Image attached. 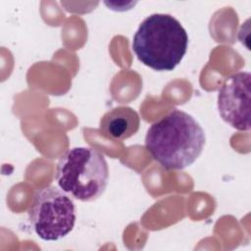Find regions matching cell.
<instances>
[{"label":"cell","mask_w":251,"mask_h":251,"mask_svg":"<svg viewBox=\"0 0 251 251\" xmlns=\"http://www.w3.org/2000/svg\"><path fill=\"white\" fill-rule=\"evenodd\" d=\"M205 130L190 114L174 109L153 123L145 136L151 157L166 170H183L202 154Z\"/></svg>","instance_id":"cell-1"},{"label":"cell","mask_w":251,"mask_h":251,"mask_svg":"<svg viewBox=\"0 0 251 251\" xmlns=\"http://www.w3.org/2000/svg\"><path fill=\"white\" fill-rule=\"evenodd\" d=\"M188 35L180 22L169 14H152L139 25L132 39V50L145 66L173 71L183 59Z\"/></svg>","instance_id":"cell-2"},{"label":"cell","mask_w":251,"mask_h":251,"mask_svg":"<svg viewBox=\"0 0 251 251\" xmlns=\"http://www.w3.org/2000/svg\"><path fill=\"white\" fill-rule=\"evenodd\" d=\"M59 187L82 202L98 199L106 190L109 168L103 154L91 147H74L56 166Z\"/></svg>","instance_id":"cell-3"},{"label":"cell","mask_w":251,"mask_h":251,"mask_svg":"<svg viewBox=\"0 0 251 251\" xmlns=\"http://www.w3.org/2000/svg\"><path fill=\"white\" fill-rule=\"evenodd\" d=\"M28 220L39 238L56 241L73 230L76 220L75 205L61 188L46 186L33 194Z\"/></svg>","instance_id":"cell-4"},{"label":"cell","mask_w":251,"mask_h":251,"mask_svg":"<svg viewBox=\"0 0 251 251\" xmlns=\"http://www.w3.org/2000/svg\"><path fill=\"white\" fill-rule=\"evenodd\" d=\"M251 75L239 72L227 76L218 92L217 105L221 118L231 127L250 129Z\"/></svg>","instance_id":"cell-5"},{"label":"cell","mask_w":251,"mask_h":251,"mask_svg":"<svg viewBox=\"0 0 251 251\" xmlns=\"http://www.w3.org/2000/svg\"><path fill=\"white\" fill-rule=\"evenodd\" d=\"M138 113L128 106H119L106 112L99 124L101 133L112 140H125L134 135L139 129Z\"/></svg>","instance_id":"cell-6"}]
</instances>
